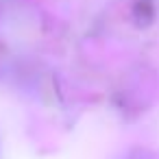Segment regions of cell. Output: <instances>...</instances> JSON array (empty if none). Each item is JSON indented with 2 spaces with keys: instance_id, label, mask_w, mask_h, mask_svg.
<instances>
[{
  "instance_id": "obj_1",
  "label": "cell",
  "mask_w": 159,
  "mask_h": 159,
  "mask_svg": "<svg viewBox=\"0 0 159 159\" xmlns=\"http://www.w3.org/2000/svg\"><path fill=\"white\" fill-rule=\"evenodd\" d=\"M133 16H135V20H137V22H139V18L144 16V20H142V26H146V24L152 20V16H155L152 0H137V5H135V9H133Z\"/></svg>"
}]
</instances>
